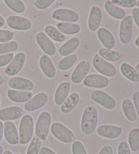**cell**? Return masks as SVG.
I'll use <instances>...</instances> for the list:
<instances>
[{
  "label": "cell",
  "mask_w": 139,
  "mask_h": 154,
  "mask_svg": "<svg viewBox=\"0 0 139 154\" xmlns=\"http://www.w3.org/2000/svg\"><path fill=\"white\" fill-rule=\"evenodd\" d=\"M98 120V114L97 108L89 105L83 111L81 121V131L83 134L90 135L97 128Z\"/></svg>",
  "instance_id": "1"
},
{
  "label": "cell",
  "mask_w": 139,
  "mask_h": 154,
  "mask_svg": "<svg viewBox=\"0 0 139 154\" xmlns=\"http://www.w3.org/2000/svg\"><path fill=\"white\" fill-rule=\"evenodd\" d=\"M34 131L33 118L29 114H26L21 119L19 125V143L26 145L31 142Z\"/></svg>",
  "instance_id": "2"
},
{
  "label": "cell",
  "mask_w": 139,
  "mask_h": 154,
  "mask_svg": "<svg viewBox=\"0 0 139 154\" xmlns=\"http://www.w3.org/2000/svg\"><path fill=\"white\" fill-rule=\"evenodd\" d=\"M52 117L48 111H43L39 114L36 125V134L40 140H45L48 136L51 126Z\"/></svg>",
  "instance_id": "3"
},
{
  "label": "cell",
  "mask_w": 139,
  "mask_h": 154,
  "mask_svg": "<svg viewBox=\"0 0 139 154\" xmlns=\"http://www.w3.org/2000/svg\"><path fill=\"white\" fill-rule=\"evenodd\" d=\"M50 131L56 139L64 143L74 141L75 134L70 129L60 122H54L50 126Z\"/></svg>",
  "instance_id": "4"
},
{
  "label": "cell",
  "mask_w": 139,
  "mask_h": 154,
  "mask_svg": "<svg viewBox=\"0 0 139 154\" xmlns=\"http://www.w3.org/2000/svg\"><path fill=\"white\" fill-rule=\"evenodd\" d=\"M92 64L98 73L104 75L107 78H113L116 75L117 70L116 67L108 61L104 60L98 54L94 55L92 59Z\"/></svg>",
  "instance_id": "5"
},
{
  "label": "cell",
  "mask_w": 139,
  "mask_h": 154,
  "mask_svg": "<svg viewBox=\"0 0 139 154\" xmlns=\"http://www.w3.org/2000/svg\"><path fill=\"white\" fill-rule=\"evenodd\" d=\"M90 99L109 110L113 109L117 105L114 98L103 90H94L90 94Z\"/></svg>",
  "instance_id": "6"
},
{
  "label": "cell",
  "mask_w": 139,
  "mask_h": 154,
  "mask_svg": "<svg viewBox=\"0 0 139 154\" xmlns=\"http://www.w3.org/2000/svg\"><path fill=\"white\" fill-rule=\"evenodd\" d=\"M132 16H125L122 20L119 26V40L122 44H128L132 40Z\"/></svg>",
  "instance_id": "7"
},
{
  "label": "cell",
  "mask_w": 139,
  "mask_h": 154,
  "mask_svg": "<svg viewBox=\"0 0 139 154\" xmlns=\"http://www.w3.org/2000/svg\"><path fill=\"white\" fill-rule=\"evenodd\" d=\"M37 44L43 52L48 56H54L57 52L54 44L44 32L37 33L36 35Z\"/></svg>",
  "instance_id": "8"
},
{
  "label": "cell",
  "mask_w": 139,
  "mask_h": 154,
  "mask_svg": "<svg viewBox=\"0 0 139 154\" xmlns=\"http://www.w3.org/2000/svg\"><path fill=\"white\" fill-rule=\"evenodd\" d=\"M26 61V55L24 52H18L16 54L10 64L5 69V73L9 76H14L22 70Z\"/></svg>",
  "instance_id": "9"
},
{
  "label": "cell",
  "mask_w": 139,
  "mask_h": 154,
  "mask_svg": "<svg viewBox=\"0 0 139 154\" xmlns=\"http://www.w3.org/2000/svg\"><path fill=\"white\" fill-rule=\"evenodd\" d=\"M90 69V64L87 60H83L78 63L71 74V81L75 84H79L87 76Z\"/></svg>",
  "instance_id": "10"
},
{
  "label": "cell",
  "mask_w": 139,
  "mask_h": 154,
  "mask_svg": "<svg viewBox=\"0 0 139 154\" xmlns=\"http://www.w3.org/2000/svg\"><path fill=\"white\" fill-rule=\"evenodd\" d=\"M52 17L55 20L63 23H76L79 20V14L73 10L67 8H58L52 13Z\"/></svg>",
  "instance_id": "11"
},
{
  "label": "cell",
  "mask_w": 139,
  "mask_h": 154,
  "mask_svg": "<svg viewBox=\"0 0 139 154\" xmlns=\"http://www.w3.org/2000/svg\"><path fill=\"white\" fill-rule=\"evenodd\" d=\"M48 101V95L44 92L37 93L31 100L26 102L25 105V109L29 112H32L39 109L47 104Z\"/></svg>",
  "instance_id": "12"
},
{
  "label": "cell",
  "mask_w": 139,
  "mask_h": 154,
  "mask_svg": "<svg viewBox=\"0 0 139 154\" xmlns=\"http://www.w3.org/2000/svg\"><path fill=\"white\" fill-rule=\"evenodd\" d=\"M6 23L9 27L18 31H28L32 26V23L28 18L20 16H10L7 18Z\"/></svg>",
  "instance_id": "13"
},
{
  "label": "cell",
  "mask_w": 139,
  "mask_h": 154,
  "mask_svg": "<svg viewBox=\"0 0 139 154\" xmlns=\"http://www.w3.org/2000/svg\"><path fill=\"white\" fill-rule=\"evenodd\" d=\"M84 84L88 88H105L109 84V79L105 76L98 74H90L84 79Z\"/></svg>",
  "instance_id": "14"
},
{
  "label": "cell",
  "mask_w": 139,
  "mask_h": 154,
  "mask_svg": "<svg viewBox=\"0 0 139 154\" xmlns=\"http://www.w3.org/2000/svg\"><path fill=\"white\" fill-rule=\"evenodd\" d=\"M123 129L122 127L114 125H101L97 128L99 136L109 139H116L121 136Z\"/></svg>",
  "instance_id": "15"
},
{
  "label": "cell",
  "mask_w": 139,
  "mask_h": 154,
  "mask_svg": "<svg viewBox=\"0 0 139 154\" xmlns=\"http://www.w3.org/2000/svg\"><path fill=\"white\" fill-rule=\"evenodd\" d=\"M4 137L10 145H15L19 143V134L14 122L8 121L4 123Z\"/></svg>",
  "instance_id": "16"
},
{
  "label": "cell",
  "mask_w": 139,
  "mask_h": 154,
  "mask_svg": "<svg viewBox=\"0 0 139 154\" xmlns=\"http://www.w3.org/2000/svg\"><path fill=\"white\" fill-rule=\"evenodd\" d=\"M24 111L18 106H11L0 110V121H12L20 118Z\"/></svg>",
  "instance_id": "17"
},
{
  "label": "cell",
  "mask_w": 139,
  "mask_h": 154,
  "mask_svg": "<svg viewBox=\"0 0 139 154\" xmlns=\"http://www.w3.org/2000/svg\"><path fill=\"white\" fill-rule=\"evenodd\" d=\"M8 86L12 89L22 90V91H30L34 88L33 82L30 79L21 77H14L10 79Z\"/></svg>",
  "instance_id": "18"
},
{
  "label": "cell",
  "mask_w": 139,
  "mask_h": 154,
  "mask_svg": "<svg viewBox=\"0 0 139 154\" xmlns=\"http://www.w3.org/2000/svg\"><path fill=\"white\" fill-rule=\"evenodd\" d=\"M103 13L102 10L98 6H93L90 11L88 18V28L90 31H97L102 22Z\"/></svg>",
  "instance_id": "19"
},
{
  "label": "cell",
  "mask_w": 139,
  "mask_h": 154,
  "mask_svg": "<svg viewBox=\"0 0 139 154\" xmlns=\"http://www.w3.org/2000/svg\"><path fill=\"white\" fill-rule=\"evenodd\" d=\"M39 67L44 75L48 78H54L57 74V71L52 61L48 56L46 54L42 55L39 58Z\"/></svg>",
  "instance_id": "20"
},
{
  "label": "cell",
  "mask_w": 139,
  "mask_h": 154,
  "mask_svg": "<svg viewBox=\"0 0 139 154\" xmlns=\"http://www.w3.org/2000/svg\"><path fill=\"white\" fill-rule=\"evenodd\" d=\"M97 35L98 39L105 48L109 50L113 48L116 45V40L110 31L104 27L99 28L97 30Z\"/></svg>",
  "instance_id": "21"
},
{
  "label": "cell",
  "mask_w": 139,
  "mask_h": 154,
  "mask_svg": "<svg viewBox=\"0 0 139 154\" xmlns=\"http://www.w3.org/2000/svg\"><path fill=\"white\" fill-rule=\"evenodd\" d=\"M7 95L10 100L17 103L28 102L33 97V94L31 91L15 90H8L7 92Z\"/></svg>",
  "instance_id": "22"
},
{
  "label": "cell",
  "mask_w": 139,
  "mask_h": 154,
  "mask_svg": "<svg viewBox=\"0 0 139 154\" xmlns=\"http://www.w3.org/2000/svg\"><path fill=\"white\" fill-rule=\"evenodd\" d=\"M71 84L69 82H64L58 85L54 94V102L56 105H62L68 98Z\"/></svg>",
  "instance_id": "23"
},
{
  "label": "cell",
  "mask_w": 139,
  "mask_h": 154,
  "mask_svg": "<svg viewBox=\"0 0 139 154\" xmlns=\"http://www.w3.org/2000/svg\"><path fill=\"white\" fill-rule=\"evenodd\" d=\"M79 45L80 40L78 38H72L59 48L58 53L62 57H67L76 51Z\"/></svg>",
  "instance_id": "24"
},
{
  "label": "cell",
  "mask_w": 139,
  "mask_h": 154,
  "mask_svg": "<svg viewBox=\"0 0 139 154\" xmlns=\"http://www.w3.org/2000/svg\"><path fill=\"white\" fill-rule=\"evenodd\" d=\"M80 97L79 94L76 92L71 93L68 97L65 103L61 105V112L64 114H67L73 109L78 105Z\"/></svg>",
  "instance_id": "25"
},
{
  "label": "cell",
  "mask_w": 139,
  "mask_h": 154,
  "mask_svg": "<svg viewBox=\"0 0 139 154\" xmlns=\"http://www.w3.org/2000/svg\"><path fill=\"white\" fill-rule=\"evenodd\" d=\"M122 111L124 112L125 118L130 122H135L137 119V113H136L134 106L132 100L129 99H125L122 103Z\"/></svg>",
  "instance_id": "26"
},
{
  "label": "cell",
  "mask_w": 139,
  "mask_h": 154,
  "mask_svg": "<svg viewBox=\"0 0 139 154\" xmlns=\"http://www.w3.org/2000/svg\"><path fill=\"white\" fill-rule=\"evenodd\" d=\"M105 11L110 17L117 20H122L125 17V12L121 8L112 3L111 1H107L105 4Z\"/></svg>",
  "instance_id": "27"
},
{
  "label": "cell",
  "mask_w": 139,
  "mask_h": 154,
  "mask_svg": "<svg viewBox=\"0 0 139 154\" xmlns=\"http://www.w3.org/2000/svg\"><path fill=\"white\" fill-rule=\"evenodd\" d=\"M120 71L125 78L132 82H139V73L134 68L128 63H122L120 66Z\"/></svg>",
  "instance_id": "28"
},
{
  "label": "cell",
  "mask_w": 139,
  "mask_h": 154,
  "mask_svg": "<svg viewBox=\"0 0 139 154\" xmlns=\"http://www.w3.org/2000/svg\"><path fill=\"white\" fill-rule=\"evenodd\" d=\"M57 29L64 35H74L78 33L81 31L80 25L76 23H58L57 25Z\"/></svg>",
  "instance_id": "29"
},
{
  "label": "cell",
  "mask_w": 139,
  "mask_h": 154,
  "mask_svg": "<svg viewBox=\"0 0 139 154\" xmlns=\"http://www.w3.org/2000/svg\"><path fill=\"white\" fill-rule=\"evenodd\" d=\"M45 33L50 39L57 42H63L66 39V36L52 25H48L45 27Z\"/></svg>",
  "instance_id": "30"
},
{
  "label": "cell",
  "mask_w": 139,
  "mask_h": 154,
  "mask_svg": "<svg viewBox=\"0 0 139 154\" xmlns=\"http://www.w3.org/2000/svg\"><path fill=\"white\" fill-rule=\"evenodd\" d=\"M98 55L104 60L110 62H116L121 58L120 53L113 50L107 49L105 48H100L98 51Z\"/></svg>",
  "instance_id": "31"
},
{
  "label": "cell",
  "mask_w": 139,
  "mask_h": 154,
  "mask_svg": "<svg viewBox=\"0 0 139 154\" xmlns=\"http://www.w3.org/2000/svg\"><path fill=\"white\" fill-rule=\"evenodd\" d=\"M78 57L76 54H72L61 59L58 63L57 67L60 71H66L71 69L75 65Z\"/></svg>",
  "instance_id": "32"
},
{
  "label": "cell",
  "mask_w": 139,
  "mask_h": 154,
  "mask_svg": "<svg viewBox=\"0 0 139 154\" xmlns=\"http://www.w3.org/2000/svg\"><path fill=\"white\" fill-rule=\"evenodd\" d=\"M128 145L130 149L134 152L139 150V129L133 128L128 134Z\"/></svg>",
  "instance_id": "33"
},
{
  "label": "cell",
  "mask_w": 139,
  "mask_h": 154,
  "mask_svg": "<svg viewBox=\"0 0 139 154\" xmlns=\"http://www.w3.org/2000/svg\"><path fill=\"white\" fill-rule=\"evenodd\" d=\"M4 2L6 6L14 12L21 14L25 11V6L22 1H20V0H5Z\"/></svg>",
  "instance_id": "34"
},
{
  "label": "cell",
  "mask_w": 139,
  "mask_h": 154,
  "mask_svg": "<svg viewBox=\"0 0 139 154\" xmlns=\"http://www.w3.org/2000/svg\"><path fill=\"white\" fill-rule=\"evenodd\" d=\"M18 48V44L16 41H11L6 43H0V55L15 52Z\"/></svg>",
  "instance_id": "35"
},
{
  "label": "cell",
  "mask_w": 139,
  "mask_h": 154,
  "mask_svg": "<svg viewBox=\"0 0 139 154\" xmlns=\"http://www.w3.org/2000/svg\"><path fill=\"white\" fill-rule=\"evenodd\" d=\"M41 140L37 137H33L29 145L27 151H26V154H39L40 149H41Z\"/></svg>",
  "instance_id": "36"
},
{
  "label": "cell",
  "mask_w": 139,
  "mask_h": 154,
  "mask_svg": "<svg viewBox=\"0 0 139 154\" xmlns=\"http://www.w3.org/2000/svg\"><path fill=\"white\" fill-rule=\"evenodd\" d=\"M73 154H87V151L84 145L79 140H76L72 144L71 147Z\"/></svg>",
  "instance_id": "37"
},
{
  "label": "cell",
  "mask_w": 139,
  "mask_h": 154,
  "mask_svg": "<svg viewBox=\"0 0 139 154\" xmlns=\"http://www.w3.org/2000/svg\"><path fill=\"white\" fill-rule=\"evenodd\" d=\"M111 2L117 6L124 8H134L137 3L136 0H113Z\"/></svg>",
  "instance_id": "38"
},
{
  "label": "cell",
  "mask_w": 139,
  "mask_h": 154,
  "mask_svg": "<svg viewBox=\"0 0 139 154\" xmlns=\"http://www.w3.org/2000/svg\"><path fill=\"white\" fill-rule=\"evenodd\" d=\"M14 33L8 30L0 29V43H6L11 41L14 38Z\"/></svg>",
  "instance_id": "39"
},
{
  "label": "cell",
  "mask_w": 139,
  "mask_h": 154,
  "mask_svg": "<svg viewBox=\"0 0 139 154\" xmlns=\"http://www.w3.org/2000/svg\"><path fill=\"white\" fill-rule=\"evenodd\" d=\"M54 2L55 0H37L35 2V6L37 9L44 10L49 8Z\"/></svg>",
  "instance_id": "40"
},
{
  "label": "cell",
  "mask_w": 139,
  "mask_h": 154,
  "mask_svg": "<svg viewBox=\"0 0 139 154\" xmlns=\"http://www.w3.org/2000/svg\"><path fill=\"white\" fill-rule=\"evenodd\" d=\"M14 57V55L13 53L0 55V67L8 65L13 59Z\"/></svg>",
  "instance_id": "41"
},
{
  "label": "cell",
  "mask_w": 139,
  "mask_h": 154,
  "mask_svg": "<svg viewBox=\"0 0 139 154\" xmlns=\"http://www.w3.org/2000/svg\"><path fill=\"white\" fill-rule=\"evenodd\" d=\"M117 154H131L130 148L127 142L121 141L119 143L117 148Z\"/></svg>",
  "instance_id": "42"
},
{
  "label": "cell",
  "mask_w": 139,
  "mask_h": 154,
  "mask_svg": "<svg viewBox=\"0 0 139 154\" xmlns=\"http://www.w3.org/2000/svg\"><path fill=\"white\" fill-rule=\"evenodd\" d=\"M132 101L133 105L137 113V116H139V92H135L132 95Z\"/></svg>",
  "instance_id": "43"
},
{
  "label": "cell",
  "mask_w": 139,
  "mask_h": 154,
  "mask_svg": "<svg viewBox=\"0 0 139 154\" xmlns=\"http://www.w3.org/2000/svg\"><path fill=\"white\" fill-rule=\"evenodd\" d=\"M132 19L134 20L136 26L139 28V8H134L132 11Z\"/></svg>",
  "instance_id": "44"
},
{
  "label": "cell",
  "mask_w": 139,
  "mask_h": 154,
  "mask_svg": "<svg viewBox=\"0 0 139 154\" xmlns=\"http://www.w3.org/2000/svg\"><path fill=\"white\" fill-rule=\"evenodd\" d=\"M98 154H113V147L111 145H105L101 149Z\"/></svg>",
  "instance_id": "45"
},
{
  "label": "cell",
  "mask_w": 139,
  "mask_h": 154,
  "mask_svg": "<svg viewBox=\"0 0 139 154\" xmlns=\"http://www.w3.org/2000/svg\"><path fill=\"white\" fill-rule=\"evenodd\" d=\"M39 154H57L54 151L47 147H42L40 149Z\"/></svg>",
  "instance_id": "46"
},
{
  "label": "cell",
  "mask_w": 139,
  "mask_h": 154,
  "mask_svg": "<svg viewBox=\"0 0 139 154\" xmlns=\"http://www.w3.org/2000/svg\"><path fill=\"white\" fill-rule=\"evenodd\" d=\"M4 134V124L2 121H0V143H1Z\"/></svg>",
  "instance_id": "47"
},
{
  "label": "cell",
  "mask_w": 139,
  "mask_h": 154,
  "mask_svg": "<svg viewBox=\"0 0 139 154\" xmlns=\"http://www.w3.org/2000/svg\"><path fill=\"white\" fill-rule=\"evenodd\" d=\"M5 25V20L4 18L0 15V27H2Z\"/></svg>",
  "instance_id": "48"
},
{
  "label": "cell",
  "mask_w": 139,
  "mask_h": 154,
  "mask_svg": "<svg viewBox=\"0 0 139 154\" xmlns=\"http://www.w3.org/2000/svg\"><path fill=\"white\" fill-rule=\"evenodd\" d=\"M4 81H5V79L4 78V77L0 75V86H1V85H2V84H4Z\"/></svg>",
  "instance_id": "49"
},
{
  "label": "cell",
  "mask_w": 139,
  "mask_h": 154,
  "mask_svg": "<svg viewBox=\"0 0 139 154\" xmlns=\"http://www.w3.org/2000/svg\"><path fill=\"white\" fill-rule=\"evenodd\" d=\"M135 44H136V46L139 48V36L136 39V40H135Z\"/></svg>",
  "instance_id": "50"
},
{
  "label": "cell",
  "mask_w": 139,
  "mask_h": 154,
  "mask_svg": "<svg viewBox=\"0 0 139 154\" xmlns=\"http://www.w3.org/2000/svg\"><path fill=\"white\" fill-rule=\"evenodd\" d=\"M3 154H13V153H12V152L11 151L6 150V151H4V152L3 153Z\"/></svg>",
  "instance_id": "51"
},
{
  "label": "cell",
  "mask_w": 139,
  "mask_h": 154,
  "mask_svg": "<svg viewBox=\"0 0 139 154\" xmlns=\"http://www.w3.org/2000/svg\"><path fill=\"white\" fill-rule=\"evenodd\" d=\"M135 69H136V71H137V72L139 73V63H138V64L136 65Z\"/></svg>",
  "instance_id": "52"
},
{
  "label": "cell",
  "mask_w": 139,
  "mask_h": 154,
  "mask_svg": "<svg viewBox=\"0 0 139 154\" xmlns=\"http://www.w3.org/2000/svg\"><path fill=\"white\" fill-rule=\"evenodd\" d=\"M4 153V149L2 146H0V154H3Z\"/></svg>",
  "instance_id": "53"
},
{
  "label": "cell",
  "mask_w": 139,
  "mask_h": 154,
  "mask_svg": "<svg viewBox=\"0 0 139 154\" xmlns=\"http://www.w3.org/2000/svg\"><path fill=\"white\" fill-rule=\"evenodd\" d=\"M136 5H137V6L139 8V1L137 2V3H136Z\"/></svg>",
  "instance_id": "54"
},
{
  "label": "cell",
  "mask_w": 139,
  "mask_h": 154,
  "mask_svg": "<svg viewBox=\"0 0 139 154\" xmlns=\"http://www.w3.org/2000/svg\"><path fill=\"white\" fill-rule=\"evenodd\" d=\"M0 103H1V96H0Z\"/></svg>",
  "instance_id": "55"
},
{
  "label": "cell",
  "mask_w": 139,
  "mask_h": 154,
  "mask_svg": "<svg viewBox=\"0 0 139 154\" xmlns=\"http://www.w3.org/2000/svg\"><path fill=\"white\" fill-rule=\"evenodd\" d=\"M15 154H20V153H15Z\"/></svg>",
  "instance_id": "56"
}]
</instances>
